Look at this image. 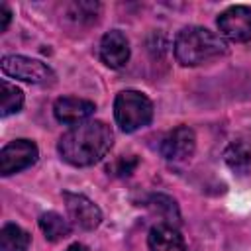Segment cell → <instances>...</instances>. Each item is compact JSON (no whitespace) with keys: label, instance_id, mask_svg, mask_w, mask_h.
Here are the masks:
<instances>
[{"label":"cell","instance_id":"10","mask_svg":"<svg viewBox=\"0 0 251 251\" xmlns=\"http://www.w3.org/2000/svg\"><path fill=\"white\" fill-rule=\"evenodd\" d=\"M100 59L110 69H122L129 61V41L120 29L104 33L100 41Z\"/></svg>","mask_w":251,"mask_h":251},{"label":"cell","instance_id":"15","mask_svg":"<svg viewBox=\"0 0 251 251\" xmlns=\"http://www.w3.org/2000/svg\"><path fill=\"white\" fill-rule=\"evenodd\" d=\"M0 98H2V102H0V116L2 118L20 112L24 106V92L16 84H10L8 80L0 82Z\"/></svg>","mask_w":251,"mask_h":251},{"label":"cell","instance_id":"5","mask_svg":"<svg viewBox=\"0 0 251 251\" xmlns=\"http://www.w3.org/2000/svg\"><path fill=\"white\" fill-rule=\"evenodd\" d=\"M37 145L29 139H16L0 151V175L10 176L37 161Z\"/></svg>","mask_w":251,"mask_h":251},{"label":"cell","instance_id":"14","mask_svg":"<svg viewBox=\"0 0 251 251\" xmlns=\"http://www.w3.org/2000/svg\"><path fill=\"white\" fill-rule=\"evenodd\" d=\"M29 247V233L16 224H6L0 229V251H25Z\"/></svg>","mask_w":251,"mask_h":251},{"label":"cell","instance_id":"9","mask_svg":"<svg viewBox=\"0 0 251 251\" xmlns=\"http://www.w3.org/2000/svg\"><path fill=\"white\" fill-rule=\"evenodd\" d=\"M96 110V104L86 100V98H76V96H63L55 102L53 114L57 122L65 126H76L86 122Z\"/></svg>","mask_w":251,"mask_h":251},{"label":"cell","instance_id":"8","mask_svg":"<svg viewBox=\"0 0 251 251\" xmlns=\"http://www.w3.org/2000/svg\"><path fill=\"white\" fill-rule=\"evenodd\" d=\"M65 204H67V212L71 216V220L82 227V229H94L100 226L102 222V212L100 208L88 200L82 194H73V192H65Z\"/></svg>","mask_w":251,"mask_h":251},{"label":"cell","instance_id":"13","mask_svg":"<svg viewBox=\"0 0 251 251\" xmlns=\"http://www.w3.org/2000/svg\"><path fill=\"white\" fill-rule=\"evenodd\" d=\"M39 227H41L45 239H49V241L65 239L71 233L69 222L61 214H57V212H45V214H41L39 216Z\"/></svg>","mask_w":251,"mask_h":251},{"label":"cell","instance_id":"3","mask_svg":"<svg viewBox=\"0 0 251 251\" xmlns=\"http://www.w3.org/2000/svg\"><path fill=\"white\" fill-rule=\"evenodd\" d=\"M114 116L124 131H135L145 127L153 118L151 100L137 90H124L114 100Z\"/></svg>","mask_w":251,"mask_h":251},{"label":"cell","instance_id":"1","mask_svg":"<svg viewBox=\"0 0 251 251\" xmlns=\"http://www.w3.org/2000/svg\"><path fill=\"white\" fill-rule=\"evenodd\" d=\"M112 139L110 126L100 120H86L65 131L57 149L67 163L75 167H90L110 151Z\"/></svg>","mask_w":251,"mask_h":251},{"label":"cell","instance_id":"16","mask_svg":"<svg viewBox=\"0 0 251 251\" xmlns=\"http://www.w3.org/2000/svg\"><path fill=\"white\" fill-rule=\"evenodd\" d=\"M151 208H153L155 214H159V216L165 218L167 222H173V218L178 222V210H176V204H175V200H171L169 196H163V194L153 196V200H151Z\"/></svg>","mask_w":251,"mask_h":251},{"label":"cell","instance_id":"6","mask_svg":"<svg viewBox=\"0 0 251 251\" xmlns=\"http://www.w3.org/2000/svg\"><path fill=\"white\" fill-rule=\"evenodd\" d=\"M196 149V135L188 126H178L161 141V155L171 163H184Z\"/></svg>","mask_w":251,"mask_h":251},{"label":"cell","instance_id":"11","mask_svg":"<svg viewBox=\"0 0 251 251\" xmlns=\"http://www.w3.org/2000/svg\"><path fill=\"white\" fill-rule=\"evenodd\" d=\"M151 251H186L184 239L171 224H157L151 227L147 237Z\"/></svg>","mask_w":251,"mask_h":251},{"label":"cell","instance_id":"18","mask_svg":"<svg viewBox=\"0 0 251 251\" xmlns=\"http://www.w3.org/2000/svg\"><path fill=\"white\" fill-rule=\"evenodd\" d=\"M0 16H2V25H0V31H6V27H8L10 20H12V12L8 10V6H6V4H2V6H0Z\"/></svg>","mask_w":251,"mask_h":251},{"label":"cell","instance_id":"7","mask_svg":"<svg viewBox=\"0 0 251 251\" xmlns=\"http://www.w3.org/2000/svg\"><path fill=\"white\" fill-rule=\"evenodd\" d=\"M220 33L231 41H249L251 39V8L247 6H229L218 18Z\"/></svg>","mask_w":251,"mask_h":251},{"label":"cell","instance_id":"4","mask_svg":"<svg viewBox=\"0 0 251 251\" xmlns=\"http://www.w3.org/2000/svg\"><path fill=\"white\" fill-rule=\"evenodd\" d=\"M2 73L12 76V78H20L25 82H35V84H43V82H53L55 73L51 71V67H47L45 63L37 61V59H29L24 55H6L2 57Z\"/></svg>","mask_w":251,"mask_h":251},{"label":"cell","instance_id":"2","mask_svg":"<svg viewBox=\"0 0 251 251\" xmlns=\"http://www.w3.org/2000/svg\"><path fill=\"white\" fill-rule=\"evenodd\" d=\"M227 53L226 41L208 27L190 25L178 31L175 39V57L184 67H196Z\"/></svg>","mask_w":251,"mask_h":251},{"label":"cell","instance_id":"19","mask_svg":"<svg viewBox=\"0 0 251 251\" xmlns=\"http://www.w3.org/2000/svg\"><path fill=\"white\" fill-rule=\"evenodd\" d=\"M67 251H86V247L82 243H73L71 247H67Z\"/></svg>","mask_w":251,"mask_h":251},{"label":"cell","instance_id":"12","mask_svg":"<svg viewBox=\"0 0 251 251\" xmlns=\"http://www.w3.org/2000/svg\"><path fill=\"white\" fill-rule=\"evenodd\" d=\"M224 159H226L227 167L237 175H247L251 169V149L245 141H233L226 149Z\"/></svg>","mask_w":251,"mask_h":251},{"label":"cell","instance_id":"17","mask_svg":"<svg viewBox=\"0 0 251 251\" xmlns=\"http://www.w3.org/2000/svg\"><path fill=\"white\" fill-rule=\"evenodd\" d=\"M135 167H137V159L131 155V157H120L112 167H108V171H112L118 176H127Z\"/></svg>","mask_w":251,"mask_h":251}]
</instances>
